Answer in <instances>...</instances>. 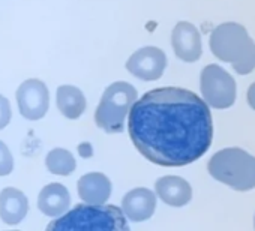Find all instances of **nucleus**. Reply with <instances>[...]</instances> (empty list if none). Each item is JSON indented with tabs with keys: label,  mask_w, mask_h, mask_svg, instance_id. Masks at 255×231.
<instances>
[{
	"label": "nucleus",
	"mask_w": 255,
	"mask_h": 231,
	"mask_svg": "<svg viewBox=\"0 0 255 231\" xmlns=\"http://www.w3.org/2000/svg\"><path fill=\"white\" fill-rule=\"evenodd\" d=\"M167 68V56L158 47H143L126 62V69L141 81H155Z\"/></svg>",
	"instance_id": "nucleus-8"
},
{
	"label": "nucleus",
	"mask_w": 255,
	"mask_h": 231,
	"mask_svg": "<svg viewBox=\"0 0 255 231\" xmlns=\"http://www.w3.org/2000/svg\"><path fill=\"white\" fill-rule=\"evenodd\" d=\"M246 98H248V104H249V107H251L252 110H255V83H254V84H251V87L248 89V95H246Z\"/></svg>",
	"instance_id": "nucleus-19"
},
{
	"label": "nucleus",
	"mask_w": 255,
	"mask_h": 231,
	"mask_svg": "<svg viewBox=\"0 0 255 231\" xmlns=\"http://www.w3.org/2000/svg\"><path fill=\"white\" fill-rule=\"evenodd\" d=\"M200 87L203 101L216 110L233 107L237 96V86L234 78L219 65H207L201 71Z\"/></svg>",
	"instance_id": "nucleus-6"
},
{
	"label": "nucleus",
	"mask_w": 255,
	"mask_h": 231,
	"mask_svg": "<svg viewBox=\"0 0 255 231\" xmlns=\"http://www.w3.org/2000/svg\"><path fill=\"white\" fill-rule=\"evenodd\" d=\"M171 45L176 56L183 62H197L203 54L201 36L198 29L188 21H180L171 32Z\"/></svg>",
	"instance_id": "nucleus-10"
},
{
	"label": "nucleus",
	"mask_w": 255,
	"mask_h": 231,
	"mask_svg": "<svg viewBox=\"0 0 255 231\" xmlns=\"http://www.w3.org/2000/svg\"><path fill=\"white\" fill-rule=\"evenodd\" d=\"M210 50L240 75L255 69V42L242 24H219L210 35Z\"/></svg>",
	"instance_id": "nucleus-3"
},
{
	"label": "nucleus",
	"mask_w": 255,
	"mask_h": 231,
	"mask_svg": "<svg viewBox=\"0 0 255 231\" xmlns=\"http://www.w3.org/2000/svg\"><path fill=\"white\" fill-rule=\"evenodd\" d=\"M45 231H131L120 207L114 204H78L54 218Z\"/></svg>",
	"instance_id": "nucleus-2"
},
{
	"label": "nucleus",
	"mask_w": 255,
	"mask_h": 231,
	"mask_svg": "<svg viewBox=\"0 0 255 231\" xmlns=\"http://www.w3.org/2000/svg\"><path fill=\"white\" fill-rule=\"evenodd\" d=\"M213 179L236 189L251 191L255 188V156L239 147L216 152L207 165Z\"/></svg>",
	"instance_id": "nucleus-4"
},
{
	"label": "nucleus",
	"mask_w": 255,
	"mask_h": 231,
	"mask_svg": "<svg viewBox=\"0 0 255 231\" xmlns=\"http://www.w3.org/2000/svg\"><path fill=\"white\" fill-rule=\"evenodd\" d=\"M155 195L171 207H183L192 200V188L180 176H162L155 182Z\"/></svg>",
	"instance_id": "nucleus-12"
},
{
	"label": "nucleus",
	"mask_w": 255,
	"mask_h": 231,
	"mask_svg": "<svg viewBox=\"0 0 255 231\" xmlns=\"http://www.w3.org/2000/svg\"><path fill=\"white\" fill-rule=\"evenodd\" d=\"M128 132L147 161L185 167L200 159L212 144V113L191 90L159 87L135 101L128 114Z\"/></svg>",
	"instance_id": "nucleus-1"
},
{
	"label": "nucleus",
	"mask_w": 255,
	"mask_h": 231,
	"mask_svg": "<svg viewBox=\"0 0 255 231\" xmlns=\"http://www.w3.org/2000/svg\"><path fill=\"white\" fill-rule=\"evenodd\" d=\"M254 227H255V218H254Z\"/></svg>",
	"instance_id": "nucleus-20"
},
{
	"label": "nucleus",
	"mask_w": 255,
	"mask_h": 231,
	"mask_svg": "<svg viewBox=\"0 0 255 231\" xmlns=\"http://www.w3.org/2000/svg\"><path fill=\"white\" fill-rule=\"evenodd\" d=\"M36 206L39 212L48 218H59L71 207V194L62 183L53 182L45 185L39 195Z\"/></svg>",
	"instance_id": "nucleus-13"
},
{
	"label": "nucleus",
	"mask_w": 255,
	"mask_h": 231,
	"mask_svg": "<svg viewBox=\"0 0 255 231\" xmlns=\"http://www.w3.org/2000/svg\"><path fill=\"white\" fill-rule=\"evenodd\" d=\"M45 167L54 176H71L77 168V161L68 149L56 147L50 150L45 156Z\"/></svg>",
	"instance_id": "nucleus-16"
},
{
	"label": "nucleus",
	"mask_w": 255,
	"mask_h": 231,
	"mask_svg": "<svg viewBox=\"0 0 255 231\" xmlns=\"http://www.w3.org/2000/svg\"><path fill=\"white\" fill-rule=\"evenodd\" d=\"M156 195L149 188H134L122 198V212L131 222H144L150 219L156 210Z\"/></svg>",
	"instance_id": "nucleus-9"
},
{
	"label": "nucleus",
	"mask_w": 255,
	"mask_h": 231,
	"mask_svg": "<svg viewBox=\"0 0 255 231\" xmlns=\"http://www.w3.org/2000/svg\"><path fill=\"white\" fill-rule=\"evenodd\" d=\"M17 105L24 119H42L50 107V92L47 84L38 78H29L23 81L17 89Z\"/></svg>",
	"instance_id": "nucleus-7"
},
{
	"label": "nucleus",
	"mask_w": 255,
	"mask_h": 231,
	"mask_svg": "<svg viewBox=\"0 0 255 231\" xmlns=\"http://www.w3.org/2000/svg\"><path fill=\"white\" fill-rule=\"evenodd\" d=\"M11 116H12L11 104H9L8 98H5L2 93H0V129H3L9 125Z\"/></svg>",
	"instance_id": "nucleus-18"
},
{
	"label": "nucleus",
	"mask_w": 255,
	"mask_h": 231,
	"mask_svg": "<svg viewBox=\"0 0 255 231\" xmlns=\"http://www.w3.org/2000/svg\"><path fill=\"white\" fill-rule=\"evenodd\" d=\"M77 192L80 200L89 206H102L111 197L113 183L104 173L92 171L83 174L77 182Z\"/></svg>",
	"instance_id": "nucleus-11"
},
{
	"label": "nucleus",
	"mask_w": 255,
	"mask_h": 231,
	"mask_svg": "<svg viewBox=\"0 0 255 231\" xmlns=\"http://www.w3.org/2000/svg\"><path fill=\"white\" fill-rule=\"evenodd\" d=\"M56 104H57V108L62 113V116H65V117L69 120H75V119L81 117L83 113L86 111V107H87V101H86V96L81 92V89L71 86V84L57 87Z\"/></svg>",
	"instance_id": "nucleus-15"
},
{
	"label": "nucleus",
	"mask_w": 255,
	"mask_h": 231,
	"mask_svg": "<svg viewBox=\"0 0 255 231\" xmlns=\"http://www.w3.org/2000/svg\"><path fill=\"white\" fill-rule=\"evenodd\" d=\"M14 171V156L9 147L0 140V177L9 176Z\"/></svg>",
	"instance_id": "nucleus-17"
},
{
	"label": "nucleus",
	"mask_w": 255,
	"mask_h": 231,
	"mask_svg": "<svg viewBox=\"0 0 255 231\" xmlns=\"http://www.w3.org/2000/svg\"><path fill=\"white\" fill-rule=\"evenodd\" d=\"M138 99L137 89L126 83L116 81L110 84L101 98V102L95 111V123L107 134H119L125 129L132 105Z\"/></svg>",
	"instance_id": "nucleus-5"
},
{
	"label": "nucleus",
	"mask_w": 255,
	"mask_h": 231,
	"mask_svg": "<svg viewBox=\"0 0 255 231\" xmlns=\"http://www.w3.org/2000/svg\"><path fill=\"white\" fill-rule=\"evenodd\" d=\"M29 213V198L23 191L6 186L0 191V219L6 225L20 224Z\"/></svg>",
	"instance_id": "nucleus-14"
}]
</instances>
